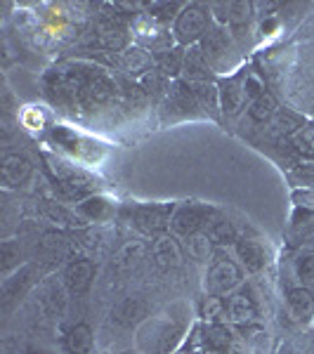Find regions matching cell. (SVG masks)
Segmentation results:
<instances>
[{"label": "cell", "mask_w": 314, "mask_h": 354, "mask_svg": "<svg viewBox=\"0 0 314 354\" xmlns=\"http://www.w3.org/2000/svg\"><path fill=\"white\" fill-rule=\"evenodd\" d=\"M192 305L182 300L149 314L133 333L135 350L142 354H178L192 330Z\"/></svg>", "instance_id": "cell-1"}, {"label": "cell", "mask_w": 314, "mask_h": 354, "mask_svg": "<svg viewBox=\"0 0 314 354\" xmlns=\"http://www.w3.org/2000/svg\"><path fill=\"white\" fill-rule=\"evenodd\" d=\"M198 48H201L205 62L210 64L215 76L225 78V76H232V73L241 71L243 53H241V48H239L237 38L232 36V31L227 26L213 21V26L208 28L203 41L198 43Z\"/></svg>", "instance_id": "cell-2"}, {"label": "cell", "mask_w": 314, "mask_h": 354, "mask_svg": "<svg viewBox=\"0 0 314 354\" xmlns=\"http://www.w3.org/2000/svg\"><path fill=\"white\" fill-rule=\"evenodd\" d=\"M241 283H246V272L239 265V260L225 250H215L213 260L205 265L203 272V293L227 298Z\"/></svg>", "instance_id": "cell-3"}, {"label": "cell", "mask_w": 314, "mask_h": 354, "mask_svg": "<svg viewBox=\"0 0 314 354\" xmlns=\"http://www.w3.org/2000/svg\"><path fill=\"white\" fill-rule=\"evenodd\" d=\"M178 203H128L121 205L118 218H123L130 227H135L145 236H161L170 232V220Z\"/></svg>", "instance_id": "cell-4"}, {"label": "cell", "mask_w": 314, "mask_h": 354, "mask_svg": "<svg viewBox=\"0 0 314 354\" xmlns=\"http://www.w3.org/2000/svg\"><path fill=\"white\" fill-rule=\"evenodd\" d=\"M48 140L55 145V149H59L62 153H66L71 161L78 163H88L95 165L104 156V147L100 145L93 137H85L83 133H78L76 128H68V125H53L48 130Z\"/></svg>", "instance_id": "cell-5"}, {"label": "cell", "mask_w": 314, "mask_h": 354, "mask_svg": "<svg viewBox=\"0 0 314 354\" xmlns=\"http://www.w3.org/2000/svg\"><path fill=\"white\" fill-rule=\"evenodd\" d=\"M213 12L205 3H185L178 19L173 21V38L178 48H192L203 41L208 28L213 26Z\"/></svg>", "instance_id": "cell-6"}, {"label": "cell", "mask_w": 314, "mask_h": 354, "mask_svg": "<svg viewBox=\"0 0 314 354\" xmlns=\"http://www.w3.org/2000/svg\"><path fill=\"white\" fill-rule=\"evenodd\" d=\"M196 338L208 354H248L246 338L239 335L232 324H201Z\"/></svg>", "instance_id": "cell-7"}, {"label": "cell", "mask_w": 314, "mask_h": 354, "mask_svg": "<svg viewBox=\"0 0 314 354\" xmlns=\"http://www.w3.org/2000/svg\"><path fill=\"white\" fill-rule=\"evenodd\" d=\"M227 322L237 328H253L260 324V295L253 283H241L225 298Z\"/></svg>", "instance_id": "cell-8"}, {"label": "cell", "mask_w": 314, "mask_h": 354, "mask_svg": "<svg viewBox=\"0 0 314 354\" xmlns=\"http://www.w3.org/2000/svg\"><path fill=\"white\" fill-rule=\"evenodd\" d=\"M218 215V210L208 203H198V201H185L178 203L173 213V220H170V234L178 236L180 241L196 232H205L208 222Z\"/></svg>", "instance_id": "cell-9"}, {"label": "cell", "mask_w": 314, "mask_h": 354, "mask_svg": "<svg viewBox=\"0 0 314 354\" xmlns=\"http://www.w3.org/2000/svg\"><path fill=\"white\" fill-rule=\"evenodd\" d=\"M133 41L135 45L145 48L147 53H151V55H158V53H165V50L175 48L173 28L158 24V21H154L151 17H147V15H140L135 19Z\"/></svg>", "instance_id": "cell-10"}, {"label": "cell", "mask_w": 314, "mask_h": 354, "mask_svg": "<svg viewBox=\"0 0 314 354\" xmlns=\"http://www.w3.org/2000/svg\"><path fill=\"white\" fill-rule=\"evenodd\" d=\"M33 161L21 151H5L0 161V182L5 192H19L33 180Z\"/></svg>", "instance_id": "cell-11"}, {"label": "cell", "mask_w": 314, "mask_h": 354, "mask_svg": "<svg viewBox=\"0 0 314 354\" xmlns=\"http://www.w3.org/2000/svg\"><path fill=\"white\" fill-rule=\"evenodd\" d=\"M232 248H234V258L243 267L246 277H260L272 262L270 248H267V243H262L260 239L239 236Z\"/></svg>", "instance_id": "cell-12"}, {"label": "cell", "mask_w": 314, "mask_h": 354, "mask_svg": "<svg viewBox=\"0 0 314 354\" xmlns=\"http://www.w3.org/2000/svg\"><path fill=\"white\" fill-rule=\"evenodd\" d=\"M149 255H151V245H147L142 239H130V241H125L121 248L111 255L109 272L113 277L125 279L140 270Z\"/></svg>", "instance_id": "cell-13"}, {"label": "cell", "mask_w": 314, "mask_h": 354, "mask_svg": "<svg viewBox=\"0 0 314 354\" xmlns=\"http://www.w3.org/2000/svg\"><path fill=\"white\" fill-rule=\"evenodd\" d=\"M151 262L158 272H175L180 267H185L187 253H185V245L178 236L173 234H161V236L154 239L151 243Z\"/></svg>", "instance_id": "cell-14"}, {"label": "cell", "mask_w": 314, "mask_h": 354, "mask_svg": "<svg viewBox=\"0 0 314 354\" xmlns=\"http://www.w3.org/2000/svg\"><path fill=\"white\" fill-rule=\"evenodd\" d=\"M246 68L225 76L218 81V95H220V111L225 116H237L243 109V104L248 106L246 97Z\"/></svg>", "instance_id": "cell-15"}, {"label": "cell", "mask_w": 314, "mask_h": 354, "mask_svg": "<svg viewBox=\"0 0 314 354\" xmlns=\"http://www.w3.org/2000/svg\"><path fill=\"white\" fill-rule=\"evenodd\" d=\"M73 210H76L78 220H81L83 225H104V222H111L121 213L118 201L107 196V194H93V196L83 198L81 203L73 205Z\"/></svg>", "instance_id": "cell-16"}, {"label": "cell", "mask_w": 314, "mask_h": 354, "mask_svg": "<svg viewBox=\"0 0 314 354\" xmlns=\"http://www.w3.org/2000/svg\"><path fill=\"white\" fill-rule=\"evenodd\" d=\"M59 277H62V281H64L68 293H71L73 298H81V295H85L93 288L97 267L90 258H71L64 265Z\"/></svg>", "instance_id": "cell-17"}, {"label": "cell", "mask_w": 314, "mask_h": 354, "mask_svg": "<svg viewBox=\"0 0 314 354\" xmlns=\"http://www.w3.org/2000/svg\"><path fill=\"white\" fill-rule=\"evenodd\" d=\"M36 302H38V310H41L45 317L57 319V317H64L68 310V290L62 281V277H48V281L41 283V288L36 290Z\"/></svg>", "instance_id": "cell-18"}, {"label": "cell", "mask_w": 314, "mask_h": 354, "mask_svg": "<svg viewBox=\"0 0 314 354\" xmlns=\"http://www.w3.org/2000/svg\"><path fill=\"white\" fill-rule=\"evenodd\" d=\"M284 307L286 314L298 324L314 322V288L286 286L284 288Z\"/></svg>", "instance_id": "cell-19"}, {"label": "cell", "mask_w": 314, "mask_h": 354, "mask_svg": "<svg viewBox=\"0 0 314 354\" xmlns=\"http://www.w3.org/2000/svg\"><path fill=\"white\" fill-rule=\"evenodd\" d=\"M147 317H149V305H147V300L142 295L123 298L111 312V322L121 328H133V333Z\"/></svg>", "instance_id": "cell-20"}, {"label": "cell", "mask_w": 314, "mask_h": 354, "mask_svg": "<svg viewBox=\"0 0 314 354\" xmlns=\"http://www.w3.org/2000/svg\"><path fill=\"white\" fill-rule=\"evenodd\" d=\"M121 68L128 76L133 78H147L151 71H156V62H154V55L147 53L140 45H128V48L121 53Z\"/></svg>", "instance_id": "cell-21"}, {"label": "cell", "mask_w": 314, "mask_h": 354, "mask_svg": "<svg viewBox=\"0 0 314 354\" xmlns=\"http://www.w3.org/2000/svg\"><path fill=\"white\" fill-rule=\"evenodd\" d=\"M182 78L185 83H213L215 73L210 64L205 62L198 45H192L185 53V64H182Z\"/></svg>", "instance_id": "cell-22"}, {"label": "cell", "mask_w": 314, "mask_h": 354, "mask_svg": "<svg viewBox=\"0 0 314 354\" xmlns=\"http://www.w3.org/2000/svg\"><path fill=\"white\" fill-rule=\"evenodd\" d=\"M64 350L68 354H93L95 330L88 322H76L64 333Z\"/></svg>", "instance_id": "cell-23"}, {"label": "cell", "mask_w": 314, "mask_h": 354, "mask_svg": "<svg viewBox=\"0 0 314 354\" xmlns=\"http://www.w3.org/2000/svg\"><path fill=\"white\" fill-rule=\"evenodd\" d=\"M38 215H41V220L50 222L55 227H83L73 205L68 208V205L59 201H38Z\"/></svg>", "instance_id": "cell-24"}, {"label": "cell", "mask_w": 314, "mask_h": 354, "mask_svg": "<svg viewBox=\"0 0 314 354\" xmlns=\"http://www.w3.org/2000/svg\"><path fill=\"white\" fill-rule=\"evenodd\" d=\"M246 113H248V121L255 123V125L272 123L274 118H277V113H279L277 97L265 90V93H262L260 97H255V100L246 106Z\"/></svg>", "instance_id": "cell-25"}, {"label": "cell", "mask_w": 314, "mask_h": 354, "mask_svg": "<svg viewBox=\"0 0 314 354\" xmlns=\"http://www.w3.org/2000/svg\"><path fill=\"white\" fill-rule=\"evenodd\" d=\"M0 255H3V279L12 277L17 270H21L26 262V250L19 239L5 236L0 243Z\"/></svg>", "instance_id": "cell-26"}, {"label": "cell", "mask_w": 314, "mask_h": 354, "mask_svg": "<svg viewBox=\"0 0 314 354\" xmlns=\"http://www.w3.org/2000/svg\"><path fill=\"white\" fill-rule=\"evenodd\" d=\"M182 245H185V253L194 262H201V265H208L215 255V243L210 241V236L205 232H196L192 236L182 239Z\"/></svg>", "instance_id": "cell-27"}, {"label": "cell", "mask_w": 314, "mask_h": 354, "mask_svg": "<svg viewBox=\"0 0 314 354\" xmlns=\"http://www.w3.org/2000/svg\"><path fill=\"white\" fill-rule=\"evenodd\" d=\"M17 121H19L21 128L26 130V133H43L45 128H48V121H50V111L45 109L43 104H26L21 106L19 111H17Z\"/></svg>", "instance_id": "cell-28"}, {"label": "cell", "mask_w": 314, "mask_h": 354, "mask_svg": "<svg viewBox=\"0 0 314 354\" xmlns=\"http://www.w3.org/2000/svg\"><path fill=\"white\" fill-rule=\"evenodd\" d=\"M205 234H208L210 241H213L215 245H220V248H222V245H234V243H237V239H239V232H237V227H234V222L227 220L220 210H218V215L208 222Z\"/></svg>", "instance_id": "cell-29"}, {"label": "cell", "mask_w": 314, "mask_h": 354, "mask_svg": "<svg viewBox=\"0 0 314 354\" xmlns=\"http://www.w3.org/2000/svg\"><path fill=\"white\" fill-rule=\"evenodd\" d=\"M198 319L203 324H230L227 322V305L225 298L218 295H203L198 302Z\"/></svg>", "instance_id": "cell-30"}, {"label": "cell", "mask_w": 314, "mask_h": 354, "mask_svg": "<svg viewBox=\"0 0 314 354\" xmlns=\"http://www.w3.org/2000/svg\"><path fill=\"white\" fill-rule=\"evenodd\" d=\"M194 97H196L198 106L210 113V116H218L220 111V95H218V83H190Z\"/></svg>", "instance_id": "cell-31"}, {"label": "cell", "mask_w": 314, "mask_h": 354, "mask_svg": "<svg viewBox=\"0 0 314 354\" xmlns=\"http://www.w3.org/2000/svg\"><path fill=\"white\" fill-rule=\"evenodd\" d=\"M185 53L187 48H170L165 53L154 55V62H156V71H161L163 76H180L182 73V64H185Z\"/></svg>", "instance_id": "cell-32"}, {"label": "cell", "mask_w": 314, "mask_h": 354, "mask_svg": "<svg viewBox=\"0 0 314 354\" xmlns=\"http://www.w3.org/2000/svg\"><path fill=\"white\" fill-rule=\"evenodd\" d=\"M293 274L298 279V286L314 288V245L307 250H300L293 260Z\"/></svg>", "instance_id": "cell-33"}, {"label": "cell", "mask_w": 314, "mask_h": 354, "mask_svg": "<svg viewBox=\"0 0 314 354\" xmlns=\"http://www.w3.org/2000/svg\"><path fill=\"white\" fill-rule=\"evenodd\" d=\"M182 8H185V3H151V5H147L145 15L151 17V19L158 21V24L170 26L175 19H178Z\"/></svg>", "instance_id": "cell-34"}, {"label": "cell", "mask_w": 314, "mask_h": 354, "mask_svg": "<svg viewBox=\"0 0 314 354\" xmlns=\"http://www.w3.org/2000/svg\"><path fill=\"white\" fill-rule=\"evenodd\" d=\"M290 142H293L295 151L300 153L302 158H307V161L314 163V128L312 125H305V128H298L290 137Z\"/></svg>", "instance_id": "cell-35"}, {"label": "cell", "mask_w": 314, "mask_h": 354, "mask_svg": "<svg viewBox=\"0 0 314 354\" xmlns=\"http://www.w3.org/2000/svg\"><path fill=\"white\" fill-rule=\"evenodd\" d=\"M290 198H293V205L298 210H307V213H314V187H302V189H293V192H290Z\"/></svg>", "instance_id": "cell-36"}, {"label": "cell", "mask_w": 314, "mask_h": 354, "mask_svg": "<svg viewBox=\"0 0 314 354\" xmlns=\"http://www.w3.org/2000/svg\"><path fill=\"white\" fill-rule=\"evenodd\" d=\"M8 354H53L48 350V347L43 345H33V342H21V345H17L15 350H8Z\"/></svg>", "instance_id": "cell-37"}, {"label": "cell", "mask_w": 314, "mask_h": 354, "mask_svg": "<svg viewBox=\"0 0 314 354\" xmlns=\"http://www.w3.org/2000/svg\"><path fill=\"white\" fill-rule=\"evenodd\" d=\"M116 354H142V352L135 350V347H130V350H121V352H116Z\"/></svg>", "instance_id": "cell-38"}, {"label": "cell", "mask_w": 314, "mask_h": 354, "mask_svg": "<svg viewBox=\"0 0 314 354\" xmlns=\"http://www.w3.org/2000/svg\"><path fill=\"white\" fill-rule=\"evenodd\" d=\"M95 354H111V352H95Z\"/></svg>", "instance_id": "cell-39"}, {"label": "cell", "mask_w": 314, "mask_h": 354, "mask_svg": "<svg viewBox=\"0 0 314 354\" xmlns=\"http://www.w3.org/2000/svg\"><path fill=\"white\" fill-rule=\"evenodd\" d=\"M312 128H314V123H312Z\"/></svg>", "instance_id": "cell-40"}, {"label": "cell", "mask_w": 314, "mask_h": 354, "mask_svg": "<svg viewBox=\"0 0 314 354\" xmlns=\"http://www.w3.org/2000/svg\"><path fill=\"white\" fill-rule=\"evenodd\" d=\"M178 354H180V352H178Z\"/></svg>", "instance_id": "cell-41"}]
</instances>
